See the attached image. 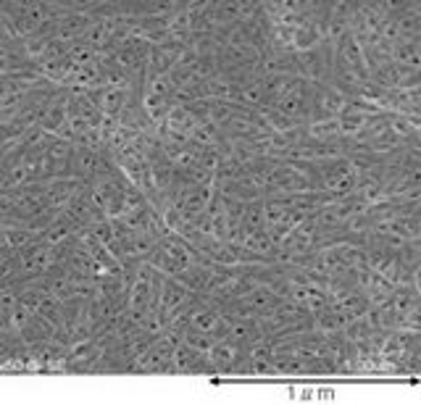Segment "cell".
<instances>
[{
  "mask_svg": "<svg viewBox=\"0 0 421 405\" xmlns=\"http://www.w3.org/2000/svg\"><path fill=\"white\" fill-rule=\"evenodd\" d=\"M311 98H313V82L295 79L292 90L277 103L282 113H287L295 124H308L311 121Z\"/></svg>",
  "mask_w": 421,
  "mask_h": 405,
  "instance_id": "cell-1",
  "label": "cell"
},
{
  "mask_svg": "<svg viewBox=\"0 0 421 405\" xmlns=\"http://www.w3.org/2000/svg\"><path fill=\"white\" fill-rule=\"evenodd\" d=\"M100 171V150L87 145L74 147V179L84 184H93Z\"/></svg>",
  "mask_w": 421,
  "mask_h": 405,
  "instance_id": "cell-2",
  "label": "cell"
},
{
  "mask_svg": "<svg viewBox=\"0 0 421 405\" xmlns=\"http://www.w3.org/2000/svg\"><path fill=\"white\" fill-rule=\"evenodd\" d=\"M82 184L84 182H79V179H56V182H50L45 193V205L53 208V211H64Z\"/></svg>",
  "mask_w": 421,
  "mask_h": 405,
  "instance_id": "cell-3",
  "label": "cell"
},
{
  "mask_svg": "<svg viewBox=\"0 0 421 405\" xmlns=\"http://www.w3.org/2000/svg\"><path fill=\"white\" fill-rule=\"evenodd\" d=\"M298 76H263V103L261 108H277V103L292 90Z\"/></svg>",
  "mask_w": 421,
  "mask_h": 405,
  "instance_id": "cell-4",
  "label": "cell"
},
{
  "mask_svg": "<svg viewBox=\"0 0 421 405\" xmlns=\"http://www.w3.org/2000/svg\"><path fill=\"white\" fill-rule=\"evenodd\" d=\"M211 268L214 266H188L182 268L177 274V279L182 285L188 287L190 292H197V295H211V287H208V279H211Z\"/></svg>",
  "mask_w": 421,
  "mask_h": 405,
  "instance_id": "cell-5",
  "label": "cell"
},
{
  "mask_svg": "<svg viewBox=\"0 0 421 405\" xmlns=\"http://www.w3.org/2000/svg\"><path fill=\"white\" fill-rule=\"evenodd\" d=\"M188 295H190V290L179 282L177 276H163V285H161V295H158V303L156 305L168 313L171 308H177Z\"/></svg>",
  "mask_w": 421,
  "mask_h": 405,
  "instance_id": "cell-6",
  "label": "cell"
},
{
  "mask_svg": "<svg viewBox=\"0 0 421 405\" xmlns=\"http://www.w3.org/2000/svg\"><path fill=\"white\" fill-rule=\"evenodd\" d=\"M21 337H24V342L27 345H35V342H47L53 340V334H56V326L47 321L45 316H40V313H35L32 319H29L24 326H21Z\"/></svg>",
  "mask_w": 421,
  "mask_h": 405,
  "instance_id": "cell-7",
  "label": "cell"
},
{
  "mask_svg": "<svg viewBox=\"0 0 421 405\" xmlns=\"http://www.w3.org/2000/svg\"><path fill=\"white\" fill-rule=\"evenodd\" d=\"M393 61H395V64L411 66V69H421V45H419V40H395Z\"/></svg>",
  "mask_w": 421,
  "mask_h": 405,
  "instance_id": "cell-8",
  "label": "cell"
},
{
  "mask_svg": "<svg viewBox=\"0 0 421 405\" xmlns=\"http://www.w3.org/2000/svg\"><path fill=\"white\" fill-rule=\"evenodd\" d=\"M76 232H79V229H76L74 221H71L64 211H61V213H58V219L53 221V227H50V229L42 234V242H45V245H58V242H64V239L74 237Z\"/></svg>",
  "mask_w": 421,
  "mask_h": 405,
  "instance_id": "cell-9",
  "label": "cell"
},
{
  "mask_svg": "<svg viewBox=\"0 0 421 405\" xmlns=\"http://www.w3.org/2000/svg\"><path fill=\"white\" fill-rule=\"evenodd\" d=\"M129 98V87H108L105 90V98H103V116H111V119H119V113H122L124 103Z\"/></svg>",
  "mask_w": 421,
  "mask_h": 405,
  "instance_id": "cell-10",
  "label": "cell"
},
{
  "mask_svg": "<svg viewBox=\"0 0 421 405\" xmlns=\"http://www.w3.org/2000/svg\"><path fill=\"white\" fill-rule=\"evenodd\" d=\"M366 116L369 113H361V110L350 108V105H345V110L337 116V121H340V132H342V137H356L358 132L364 129L366 124Z\"/></svg>",
  "mask_w": 421,
  "mask_h": 405,
  "instance_id": "cell-11",
  "label": "cell"
},
{
  "mask_svg": "<svg viewBox=\"0 0 421 405\" xmlns=\"http://www.w3.org/2000/svg\"><path fill=\"white\" fill-rule=\"evenodd\" d=\"M200 90H203V98H208V101H232L234 84L226 82L224 76H214V79H203Z\"/></svg>",
  "mask_w": 421,
  "mask_h": 405,
  "instance_id": "cell-12",
  "label": "cell"
},
{
  "mask_svg": "<svg viewBox=\"0 0 421 405\" xmlns=\"http://www.w3.org/2000/svg\"><path fill=\"white\" fill-rule=\"evenodd\" d=\"M38 313H40V316H45V319L53 324V326H64V300H61V297H56V295H50V292L42 295Z\"/></svg>",
  "mask_w": 421,
  "mask_h": 405,
  "instance_id": "cell-13",
  "label": "cell"
},
{
  "mask_svg": "<svg viewBox=\"0 0 421 405\" xmlns=\"http://www.w3.org/2000/svg\"><path fill=\"white\" fill-rule=\"evenodd\" d=\"M243 229H245V234H250V232H258V229H266V213H263V198H261V200L245 202Z\"/></svg>",
  "mask_w": 421,
  "mask_h": 405,
  "instance_id": "cell-14",
  "label": "cell"
},
{
  "mask_svg": "<svg viewBox=\"0 0 421 405\" xmlns=\"http://www.w3.org/2000/svg\"><path fill=\"white\" fill-rule=\"evenodd\" d=\"M390 303L395 305V311L400 313V316H405V313L411 311L413 305L419 303V287H403V285H398L393 290V295H390Z\"/></svg>",
  "mask_w": 421,
  "mask_h": 405,
  "instance_id": "cell-15",
  "label": "cell"
},
{
  "mask_svg": "<svg viewBox=\"0 0 421 405\" xmlns=\"http://www.w3.org/2000/svg\"><path fill=\"white\" fill-rule=\"evenodd\" d=\"M69 58L74 61L76 69H84V66L98 64V50L90 47L82 37H79V40H74V42H69Z\"/></svg>",
  "mask_w": 421,
  "mask_h": 405,
  "instance_id": "cell-16",
  "label": "cell"
},
{
  "mask_svg": "<svg viewBox=\"0 0 421 405\" xmlns=\"http://www.w3.org/2000/svg\"><path fill=\"white\" fill-rule=\"evenodd\" d=\"M148 263H150L153 268H158L161 274H166V276H177L179 271L185 268V266H182V263L177 261V258L168 256V253H166L163 248H161V245L148 256Z\"/></svg>",
  "mask_w": 421,
  "mask_h": 405,
  "instance_id": "cell-17",
  "label": "cell"
},
{
  "mask_svg": "<svg viewBox=\"0 0 421 405\" xmlns=\"http://www.w3.org/2000/svg\"><path fill=\"white\" fill-rule=\"evenodd\" d=\"M340 305H342V311L350 316V319H361V316H366V311H369V297H366L364 290H353V292H347L342 300H340Z\"/></svg>",
  "mask_w": 421,
  "mask_h": 405,
  "instance_id": "cell-18",
  "label": "cell"
},
{
  "mask_svg": "<svg viewBox=\"0 0 421 405\" xmlns=\"http://www.w3.org/2000/svg\"><path fill=\"white\" fill-rule=\"evenodd\" d=\"M318 42H321V37L316 35V29H313V24H311V21H306L303 27L295 29V40H292V53L313 50V47H318Z\"/></svg>",
  "mask_w": 421,
  "mask_h": 405,
  "instance_id": "cell-19",
  "label": "cell"
},
{
  "mask_svg": "<svg viewBox=\"0 0 421 405\" xmlns=\"http://www.w3.org/2000/svg\"><path fill=\"white\" fill-rule=\"evenodd\" d=\"M308 137L311 139H337V137H342V132H340V121H337V119L308 121Z\"/></svg>",
  "mask_w": 421,
  "mask_h": 405,
  "instance_id": "cell-20",
  "label": "cell"
},
{
  "mask_svg": "<svg viewBox=\"0 0 421 405\" xmlns=\"http://www.w3.org/2000/svg\"><path fill=\"white\" fill-rule=\"evenodd\" d=\"M234 21H240V0H216L214 27H219V24H234Z\"/></svg>",
  "mask_w": 421,
  "mask_h": 405,
  "instance_id": "cell-21",
  "label": "cell"
},
{
  "mask_svg": "<svg viewBox=\"0 0 421 405\" xmlns=\"http://www.w3.org/2000/svg\"><path fill=\"white\" fill-rule=\"evenodd\" d=\"M258 113L266 119V124H269V129H272L274 135H284V132H290L295 127V121L287 113H282L279 108H258Z\"/></svg>",
  "mask_w": 421,
  "mask_h": 405,
  "instance_id": "cell-22",
  "label": "cell"
},
{
  "mask_svg": "<svg viewBox=\"0 0 421 405\" xmlns=\"http://www.w3.org/2000/svg\"><path fill=\"white\" fill-rule=\"evenodd\" d=\"M240 108H243V105H237V103L232 101H211V121L221 129L232 116L240 113Z\"/></svg>",
  "mask_w": 421,
  "mask_h": 405,
  "instance_id": "cell-23",
  "label": "cell"
},
{
  "mask_svg": "<svg viewBox=\"0 0 421 405\" xmlns=\"http://www.w3.org/2000/svg\"><path fill=\"white\" fill-rule=\"evenodd\" d=\"M398 37L400 40H419L421 37V13L411 11L405 16L398 18Z\"/></svg>",
  "mask_w": 421,
  "mask_h": 405,
  "instance_id": "cell-24",
  "label": "cell"
},
{
  "mask_svg": "<svg viewBox=\"0 0 421 405\" xmlns=\"http://www.w3.org/2000/svg\"><path fill=\"white\" fill-rule=\"evenodd\" d=\"M145 95H161V98H171L174 101V84L168 79V74H156V76H148L145 79Z\"/></svg>",
  "mask_w": 421,
  "mask_h": 405,
  "instance_id": "cell-25",
  "label": "cell"
},
{
  "mask_svg": "<svg viewBox=\"0 0 421 405\" xmlns=\"http://www.w3.org/2000/svg\"><path fill=\"white\" fill-rule=\"evenodd\" d=\"M243 245L248 250H253V253H261V256H266V258H269V253H272V248H274L272 237H269V229H258V232L245 234Z\"/></svg>",
  "mask_w": 421,
  "mask_h": 405,
  "instance_id": "cell-26",
  "label": "cell"
},
{
  "mask_svg": "<svg viewBox=\"0 0 421 405\" xmlns=\"http://www.w3.org/2000/svg\"><path fill=\"white\" fill-rule=\"evenodd\" d=\"M182 342L190 345V348L200 350V353H208V350L214 348V337H211V331H203V329H195V326H190L185 334H182Z\"/></svg>",
  "mask_w": 421,
  "mask_h": 405,
  "instance_id": "cell-27",
  "label": "cell"
},
{
  "mask_svg": "<svg viewBox=\"0 0 421 405\" xmlns=\"http://www.w3.org/2000/svg\"><path fill=\"white\" fill-rule=\"evenodd\" d=\"M168 79L174 84V90H182V87H190L192 82H197L195 76V66H185V64H177L171 72H168Z\"/></svg>",
  "mask_w": 421,
  "mask_h": 405,
  "instance_id": "cell-28",
  "label": "cell"
},
{
  "mask_svg": "<svg viewBox=\"0 0 421 405\" xmlns=\"http://www.w3.org/2000/svg\"><path fill=\"white\" fill-rule=\"evenodd\" d=\"M219 319H221L219 308H214V305H206V308H200V311L192 316V326H195V329H203V331H211Z\"/></svg>",
  "mask_w": 421,
  "mask_h": 405,
  "instance_id": "cell-29",
  "label": "cell"
},
{
  "mask_svg": "<svg viewBox=\"0 0 421 405\" xmlns=\"http://www.w3.org/2000/svg\"><path fill=\"white\" fill-rule=\"evenodd\" d=\"M240 248L243 245H234V242H224L219 253L214 256V263L219 266H240Z\"/></svg>",
  "mask_w": 421,
  "mask_h": 405,
  "instance_id": "cell-30",
  "label": "cell"
},
{
  "mask_svg": "<svg viewBox=\"0 0 421 405\" xmlns=\"http://www.w3.org/2000/svg\"><path fill=\"white\" fill-rule=\"evenodd\" d=\"M221 74V64H219V58L214 55H208V58H197L195 61V76L203 82V79H214Z\"/></svg>",
  "mask_w": 421,
  "mask_h": 405,
  "instance_id": "cell-31",
  "label": "cell"
},
{
  "mask_svg": "<svg viewBox=\"0 0 421 405\" xmlns=\"http://www.w3.org/2000/svg\"><path fill=\"white\" fill-rule=\"evenodd\" d=\"M87 229L93 232L95 237L100 239L103 245H111L113 239H116V232H113V221H111V219H100V221H95L93 227H87Z\"/></svg>",
  "mask_w": 421,
  "mask_h": 405,
  "instance_id": "cell-32",
  "label": "cell"
},
{
  "mask_svg": "<svg viewBox=\"0 0 421 405\" xmlns=\"http://www.w3.org/2000/svg\"><path fill=\"white\" fill-rule=\"evenodd\" d=\"M188 108V113L192 116L195 121H211V101L208 98H200V101H195V103H190V105H185Z\"/></svg>",
  "mask_w": 421,
  "mask_h": 405,
  "instance_id": "cell-33",
  "label": "cell"
},
{
  "mask_svg": "<svg viewBox=\"0 0 421 405\" xmlns=\"http://www.w3.org/2000/svg\"><path fill=\"white\" fill-rule=\"evenodd\" d=\"M266 229H269V237H272L274 245H282V242L287 239V234H290L295 227H292L287 219H282L279 224H272V227H266Z\"/></svg>",
  "mask_w": 421,
  "mask_h": 405,
  "instance_id": "cell-34",
  "label": "cell"
},
{
  "mask_svg": "<svg viewBox=\"0 0 421 405\" xmlns=\"http://www.w3.org/2000/svg\"><path fill=\"white\" fill-rule=\"evenodd\" d=\"M32 316H35V311H32V308H27L24 303H16V308L11 311V326H13V329H21V326H24V324L32 319Z\"/></svg>",
  "mask_w": 421,
  "mask_h": 405,
  "instance_id": "cell-35",
  "label": "cell"
},
{
  "mask_svg": "<svg viewBox=\"0 0 421 405\" xmlns=\"http://www.w3.org/2000/svg\"><path fill=\"white\" fill-rule=\"evenodd\" d=\"M211 337H214L216 342H219V340H226V337H229V321H226L224 316H221V319L216 321L214 329H211Z\"/></svg>",
  "mask_w": 421,
  "mask_h": 405,
  "instance_id": "cell-36",
  "label": "cell"
}]
</instances>
